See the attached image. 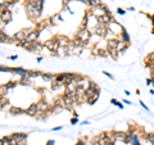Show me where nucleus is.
Segmentation results:
<instances>
[{"mask_svg": "<svg viewBox=\"0 0 154 145\" xmlns=\"http://www.w3.org/2000/svg\"><path fill=\"white\" fill-rule=\"evenodd\" d=\"M90 37H91V31L87 27H81V30L76 35V39H78L81 41H89Z\"/></svg>", "mask_w": 154, "mask_h": 145, "instance_id": "obj_2", "label": "nucleus"}, {"mask_svg": "<svg viewBox=\"0 0 154 145\" xmlns=\"http://www.w3.org/2000/svg\"><path fill=\"white\" fill-rule=\"evenodd\" d=\"M57 40H58V42H59V45L62 46V48H65V46L69 44V40L65 36H58Z\"/></svg>", "mask_w": 154, "mask_h": 145, "instance_id": "obj_15", "label": "nucleus"}, {"mask_svg": "<svg viewBox=\"0 0 154 145\" xmlns=\"http://www.w3.org/2000/svg\"><path fill=\"white\" fill-rule=\"evenodd\" d=\"M117 12H118V13L121 14V15H123V14H125V10H123V9H121V8H118V9H117Z\"/></svg>", "mask_w": 154, "mask_h": 145, "instance_id": "obj_34", "label": "nucleus"}, {"mask_svg": "<svg viewBox=\"0 0 154 145\" xmlns=\"http://www.w3.org/2000/svg\"><path fill=\"white\" fill-rule=\"evenodd\" d=\"M107 28L109 30L112 34H114V35H118V34H121L122 31L125 30V28H123V27H122L121 25H119L118 22H116L114 19H113V21H110V22H109V25L107 26Z\"/></svg>", "mask_w": 154, "mask_h": 145, "instance_id": "obj_4", "label": "nucleus"}, {"mask_svg": "<svg viewBox=\"0 0 154 145\" xmlns=\"http://www.w3.org/2000/svg\"><path fill=\"white\" fill-rule=\"evenodd\" d=\"M0 42H12V39L8 35H5V32L0 31Z\"/></svg>", "mask_w": 154, "mask_h": 145, "instance_id": "obj_17", "label": "nucleus"}, {"mask_svg": "<svg viewBox=\"0 0 154 145\" xmlns=\"http://www.w3.org/2000/svg\"><path fill=\"white\" fill-rule=\"evenodd\" d=\"M17 0H4V3L7 4V5H9V4H14Z\"/></svg>", "mask_w": 154, "mask_h": 145, "instance_id": "obj_31", "label": "nucleus"}, {"mask_svg": "<svg viewBox=\"0 0 154 145\" xmlns=\"http://www.w3.org/2000/svg\"><path fill=\"white\" fill-rule=\"evenodd\" d=\"M8 90H9V89L7 87V85H0V96H4V95H5Z\"/></svg>", "mask_w": 154, "mask_h": 145, "instance_id": "obj_21", "label": "nucleus"}, {"mask_svg": "<svg viewBox=\"0 0 154 145\" xmlns=\"http://www.w3.org/2000/svg\"><path fill=\"white\" fill-rule=\"evenodd\" d=\"M110 103H112V104H114V105H117L118 108H123V105H122L121 103H119L118 100H116V99H112V100H110Z\"/></svg>", "mask_w": 154, "mask_h": 145, "instance_id": "obj_25", "label": "nucleus"}, {"mask_svg": "<svg viewBox=\"0 0 154 145\" xmlns=\"http://www.w3.org/2000/svg\"><path fill=\"white\" fill-rule=\"evenodd\" d=\"M153 34H154V30H153Z\"/></svg>", "mask_w": 154, "mask_h": 145, "instance_id": "obj_42", "label": "nucleus"}, {"mask_svg": "<svg viewBox=\"0 0 154 145\" xmlns=\"http://www.w3.org/2000/svg\"><path fill=\"white\" fill-rule=\"evenodd\" d=\"M59 130H62V127H54L53 128V131H59Z\"/></svg>", "mask_w": 154, "mask_h": 145, "instance_id": "obj_39", "label": "nucleus"}, {"mask_svg": "<svg viewBox=\"0 0 154 145\" xmlns=\"http://www.w3.org/2000/svg\"><path fill=\"white\" fill-rule=\"evenodd\" d=\"M112 136H113L116 140H123V141H125L127 138V132H114Z\"/></svg>", "mask_w": 154, "mask_h": 145, "instance_id": "obj_16", "label": "nucleus"}, {"mask_svg": "<svg viewBox=\"0 0 154 145\" xmlns=\"http://www.w3.org/2000/svg\"><path fill=\"white\" fill-rule=\"evenodd\" d=\"M46 145H54V140H49V141L46 143Z\"/></svg>", "mask_w": 154, "mask_h": 145, "instance_id": "obj_37", "label": "nucleus"}, {"mask_svg": "<svg viewBox=\"0 0 154 145\" xmlns=\"http://www.w3.org/2000/svg\"><path fill=\"white\" fill-rule=\"evenodd\" d=\"M81 1H84L85 4H87L89 7H91V1H90V0H81Z\"/></svg>", "mask_w": 154, "mask_h": 145, "instance_id": "obj_33", "label": "nucleus"}, {"mask_svg": "<svg viewBox=\"0 0 154 145\" xmlns=\"http://www.w3.org/2000/svg\"><path fill=\"white\" fill-rule=\"evenodd\" d=\"M36 113H37V105H36V103L31 104L30 107L26 109V114H28V116L35 117V116H36Z\"/></svg>", "mask_w": 154, "mask_h": 145, "instance_id": "obj_11", "label": "nucleus"}, {"mask_svg": "<svg viewBox=\"0 0 154 145\" xmlns=\"http://www.w3.org/2000/svg\"><path fill=\"white\" fill-rule=\"evenodd\" d=\"M30 32H31V30H28V28L18 31V32L13 36V41H14V42H17V44H21L22 41L27 40V36H28V34H30Z\"/></svg>", "mask_w": 154, "mask_h": 145, "instance_id": "obj_3", "label": "nucleus"}, {"mask_svg": "<svg viewBox=\"0 0 154 145\" xmlns=\"http://www.w3.org/2000/svg\"><path fill=\"white\" fill-rule=\"evenodd\" d=\"M119 39H121V41L125 42V44H130V36H129L126 30H123L122 32L119 34Z\"/></svg>", "mask_w": 154, "mask_h": 145, "instance_id": "obj_12", "label": "nucleus"}, {"mask_svg": "<svg viewBox=\"0 0 154 145\" xmlns=\"http://www.w3.org/2000/svg\"><path fill=\"white\" fill-rule=\"evenodd\" d=\"M108 145H116V144H114V141H110V143L108 144Z\"/></svg>", "mask_w": 154, "mask_h": 145, "instance_id": "obj_41", "label": "nucleus"}, {"mask_svg": "<svg viewBox=\"0 0 154 145\" xmlns=\"http://www.w3.org/2000/svg\"><path fill=\"white\" fill-rule=\"evenodd\" d=\"M36 105H37V112H48L50 109V105L45 100H40L38 103H36Z\"/></svg>", "mask_w": 154, "mask_h": 145, "instance_id": "obj_9", "label": "nucleus"}, {"mask_svg": "<svg viewBox=\"0 0 154 145\" xmlns=\"http://www.w3.org/2000/svg\"><path fill=\"white\" fill-rule=\"evenodd\" d=\"M152 84H153L152 78H148V80H146V85H148V86H150V85H152Z\"/></svg>", "mask_w": 154, "mask_h": 145, "instance_id": "obj_35", "label": "nucleus"}, {"mask_svg": "<svg viewBox=\"0 0 154 145\" xmlns=\"http://www.w3.org/2000/svg\"><path fill=\"white\" fill-rule=\"evenodd\" d=\"M146 140H148V141L150 143V144H153L154 145V134H146Z\"/></svg>", "mask_w": 154, "mask_h": 145, "instance_id": "obj_23", "label": "nucleus"}, {"mask_svg": "<svg viewBox=\"0 0 154 145\" xmlns=\"http://www.w3.org/2000/svg\"><path fill=\"white\" fill-rule=\"evenodd\" d=\"M77 122H78V117H73V118L71 119V123L72 125H76Z\"/></svg>", "mask_w": 154, "mask_h": 145, "instance_id": "obj_29", "label": "nucleus"}, {"mask_svg": "<svg viewBox=\"0 0 154 145\" xmlns=\"http://www.w3.org/2000/svg\"><path fill=\"white\" fill-rule=\"evenodd\" d=\"M98 98H99V94H95V95H92L91 98H89V99H87V103L90 104V105H92L96 100H98Z\"/></svg>", "mask_w": 154, "mask_h": 145, "instance_id": "obj_20", "label": "nucleus"}, {"mask_svg": "<svg viewBox=\"0 0 154 145\" xmlns=\"http://www.w3.org/2000/svg\"><path fill=\"white\" fill-rule=\"evenodd\" d=\"M109 52V55L113 58V59H117L118 55H119V53H118V49H110V50H108Z\"/></svg>", "mask_w": 154, "mask_h": 145, "instance_id": "obj_18", "label": "nucleus"}, {"mask_svg": "<svg viewBox=\"0 0 154 145\" xmlns=\"http://www.w3.org/2000/svg\"><path fill=\"white\" fill-rule=\"evenodd\" d=\"M7 9V4L5 3H0V13H1L3 10Z\"/></svg>", "mask_w": 154, "mask_h": 145, "instance_id": "obj_28", "label": "nucleus"}, {"mask_svg": "<svg viewBox=\"0 0 154 145\" xmlns=\"http://www.w3.org/2000/svg\"><path fill=\"white\" fill-rule=\"evenodd\" d=\"M139 103H140V105H141V107H142V108H144V109H145V111H149V108H148V107H146V105H145L144 103H142V101H139Z\"/></svg>", "mask_w": 154, "mask_h": 145, "instance_id": "obj_32", "label": "nucleus"}, {"mask_svg": "<svg viewBox=\"0 0 154 145\" xmlns=\"http://www.w3.org/2000/svg\"><path fill=\"white\" fill-rule=\"evenodd\" d=\"M118 45H119V41L117 40V39H109V40L107 41L108 50H110V49H118Z\"/></svg>", "mask_w": 154, "mask_h": 145, "instance_id": "obj_10", "label": "nucleus"}, {"mask_svg": "<svg viewBox=\"0 0 154 145\" xmlns=\"http://www.w3.org/2000/svg\"><path fill=\"white\" fill-rule=\"evenodd\" d=\"M96 19H98V22L100 23V25H104V26H108L110 21H113V18L110 17V14H107V13H104L102 15H98Z\"/></svg>", "mask_w": 154, "mask_h": 145, "instance_id": "obj_6", "label": "nucleus"}, {"mask_svg": "<svg viewBox=\"0 0 154 145\" xmlns=\"http://www.w3.org/2000/svg\"><path fill=\"white\" fill-rule=\"evenodd\" d=\"M104 74H105V76H108V77H109V78H112V80H113V78H114V77L112 76L110 73H108V72H104Z\"/></svg>", "mask_w": 154, "mask_h": 145, "instance_id": "obj_36", "label": "nucleus"}, {"mask_svg": "<svg viewBox=\"0 0 154 145\" xmlns=\"http://www.w3.org/2000/svg\"><path fill=\"white\" fill-rule=\"evenodd\" d=\"M112 141V136L109 134H107V132H104L98 138V144L99 145H108Z\"/></svg>", "mask_w": 154, "mask_h": 145, "instance_id": "obj_7", "label": "nucleus"}, {"mask_svg": "<svg viewBox=\"0 0 154 145\" xmlns=\"http://www.w3.org/2000/svg\"><path fill=\"white\" fill-rule=\"evenodd\" d=\"M41 77L46 81H50V80H55V76L54 74H50V73H41Z\"/></svg>", "mask_w": 154, "mask_h": 145, "instance_id": "obj_19", "label": "nucleus"}, {"mask_svg": "<svg viewBox=\"0 0 154 145\" xmlns=\"http://www.w3.org/2000/svg\"><path fill=\"white\" fill-rule=\"evenodd\" d=\"M28 76L30 77H38V76H41V72H38V71H28Z\"/></svg>", "mask_w": 154, "mask_h": 145, "instance_id": "obj_22", "label": "nucleus"}, {"mask_svg": "<svg viewBox=\"0 0 154 145\" xmlns=\"http://www.w3.org/2000/svg\"><path fill=\"white\" fill-rule=\"evenodd\" d=\"M7 71H12V68H9V67H3V66H0V72H7Z\"/></svg>", "mask_w": 154, "mask_h": 145, "instance_id": "obj_26", "label": "nucleus"}, {"mask_svg": "<svg viewBox=\"0 0 154 145\" xmlns=\"http://www.w3.org/2000/svg\"><path fill=\"white\" fill-rule=\"evenodd\" d=\"M9 113L13 116H18V114H23V113H26V111H23L22 108H18V107H12L9 109Z\"/></svg>", "mask_w": 154, "mask_h": 145, "instance_id": "obj_14", "label": "nucleus"}, {"mask_svg": "<svg viewBox=\"0 0 154 145\" xmlns=\"http://www.w3.org/2000/svg\"><path fill=\"white\" fill-rule=\"evenodd\" d=\"M131 144H132V145H140L139 139H132V140H131Z\"/></svg>", "mask_w": 154, "mask_h": 145, "instance_id": "obj_30", "label": "nucleus"}, {"mask_svg": "<svg viewBox=\"0 0 154 145\" xmlns=\"http://www.w3.org/2000/svg\"><path fill=\"white\" fill-rule=\"evenodd\" d=\"M9 59H12V60H15V59H17V55H12V57H9Z\"/></svg>", "mask_w": 154, "mask_h": 145, "instance_id": "obj_38", "label": "nucleus"}, {"mask_svg": "<svg viewBox=\"0 0 154 145\" xmlns=\"http://www.w3.org/2000/svg\"><path fill=\"white\" fill-rule=\"evenodd\" d=\"M91 1V7H96L100 4V0H90Z\"/></svg>", "mask_w": 154, "mask_h": 145, "instance_id": "obj_27", "label": "nucleus"}, {"mask_svg": "<svg viewBox=\"0 0 154 145\" xmlns=\"http://www.w3.org/2000/svg\"><path fill=\"white\" fill-rule=\"evenodd\" d=\"M12 72L15 74H19V76H22V77L28 76V71H26V69H23V68H12Z\"/></svg>", "mask_w": 154, "mask_h": 145, "instance_id": "obj_13", "label": "nucleus"}, {"mask_svg": "<svg viewBox=\"0 0 154 145\" xmlns=\"http://www.w3.org/2000/svg\"><path fill=\"white\" fill-rule=\"evenodd\" d=\"M0 19L4 22V23H9L12 21V12L9 9H5L0 13Z\"/></svg>", "mask_w": 154, "mask_h": 145, "instance_id": "obj_8", "label": "nucleus"}, {"mask_svg": "<svg viewBox=\"0 0 154 145\" xmlns=\"http://www.w3.org/2000/svg\"><path fill=\"white\" fill-rule=\"evenodd\" d=\"M26 13L28 15V18L31 19H37L38 15H40L41 10L36 8L35 3H26Z\"/></svg>", "mask_w": 154, "mask_h": 145, "instance_id": "obj_1", "label": "nucleus"}, {"mask_svg": "<svg viewBox=\"0 0 154 145\" xmlns=\"http://www.w3.org/2000/svg\"><path fill=\"white\" fill-rule=\"evenodd\" d=\"M45 46L50 50V52H58V49L60 48V45H59V42H58L57 37L55 39H52V40H49V41H46L45 42Z\"/></svg>", "mask_w": 154, "mask_h": 145, "instance_id": "obj_5", "label": "nucleus"}, {"mask_svg": "<svg viewBox=\"0 0 154 145\" xmlns=\"http://www.w3.org/2000/svg\"><path fill=\"white\" fill-rule=\"evenodd\" d=\"M15 86H17V82H14V81H9L7 84V87L8 89H13V87H15Z\"/></svg>", "mask_w": 154, "mask_h": 145, "instance_id": "obj_24", "label": "nucleus"}, {"mask_svg": "<svg viewBox=\"0 0 154 145\" xmlns=\"http://www.w3.org/2000/svg\"><path fill=\"white\" fill-rule=\"evenodd\" d=\"M76 145H85V143H84V141H78V143H77Z\"/></svg>", "mask_w": 154, "mask_h": 145, "instance_id": "obj_40", "label": "nucleus"}]
</instances>
